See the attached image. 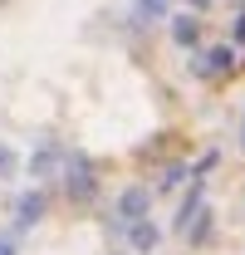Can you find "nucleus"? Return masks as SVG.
Returning <instances> with one entry per match:
<instances>
[{
  "instance_id": "obj_3",
  "label": "nucleus",
  "mask_w": 245,
  "mask_h": 255,
  "mask_svg": "<svg viewBox=\"0 0 245 255\" xmlns=\"http://www.w3.org/2000/svg\"><path fill=\"white\" fill-rule=\"evenodd\" d=\"M54 157H59L54 147H39V152H34V177H44V172L54 167Z\"/></svg>"
},
{
  "instance_id": "obj_5",
  "label": "nucleus",
  "mask_w": 245,
  "mask_h": 255,
  "mask_svg": "<svg viewBox=\"0 0 245 255\" xmlns=\"http://www.w3.org/2000/svg\"><path fill=\"white\" fill-rule=\"evenodd\" d=\"M15 167H20V162H15V152L0 142V177H15Z\"/></svg>"
},
{
  "instance_id": "obj_6",
  "label": "nucleus",
  "mask_w": 245,
  "mask_h": 255,
  "mask_svg": "<svg viewBox=\"0 0 245 255\" xmlns=\"http://www.w3.org/2000/svg\"><path fill=\"white\" fill-rule=\"evenodd\" d=\"M177 39H182V44H196V25L182 20V25H177Z\"/></svg>"
},
{
  "instance_id": "obj_4",
  "label": "nucleus",
  "mask_w": 245,
  "mask_h": 255,
  "mask_svg": "<svg viewBox=\"0 0 245 255\" xmlns=\"http://www.w3.org/2000/svg\"><path fill=\"white\" fill-rule=\"evenodd\" d=\"M142 206H147L142 191H127V196H122V211H127V216H142Z\"/></svg>"
},
{
  "instance_id": "obj_2",
  "label": "nucleus",
  "mask_w": 245,
  "mask_h": 255,
  "mask_svg": "<svg viewBox=\"0 0 245 255\" xmlns=\"http://www.w3.org/2000/svg\"><path fill=\"white\" fill-rule=\"evenodd\" d=\"M69 187H74V196L89 191V162H84V157H74V182H69Z\"/></svg>"
},
{
  "instance_id": "obj_1",
  "label": "nucleus",
  "mask_w": 245,
  "mask_h": 255,
  "mask_svg": "<svg viewBox=\"0 0 245 255\" xmlns=\"http://www.w3.org/2000/svg\"><path fill=\"white\" fill-rule=\"evenodd\" d=\"M39 211H44V196H39V191H30V196L20 201V221H39Z\"/></svg>"
},
{
  "instance_id": "obj_7",
  "label": "nucleus",
  "mask_w": 245,
  "mask_h": 255,
  "mask_svg": "<svg viewBox=\"0 0 245 255\" xmlns=\"http://www.w3.org/2000/svg\"><path fill=\"white\" fill-rule=\"evenodd\" d=\"M0 255H10V246H5V241H0Z\"/></svg>"
}]
</instances>
